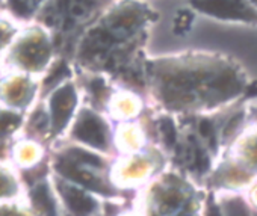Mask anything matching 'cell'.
Segmentation results:
<instances>
[{"label":"cell","instance_id":"obj_1","mask_svg":"<svg viewBox=\"0 0 257 216\" xmlns=\"http://www.w3.org/2000/svg\"><path fill=\"white\" fill-rule=\"evenodd\" d=\"M76 103L74 91L71 86L59 89L52 98V121L55 129H62L71 115L73 106Z\"/></svg>","mask_w":257,"mask_h":216},{"label":"cell","instance_id":"obj_2","mask_svg":"<svg viewBox=\"0 0 257 216\" xmlns=\"http://www.w3.org/2000/svg\"><path fill=\"white\" fill-rule=\"evenodd\" d=\"M76 136L82 139L83 142H88L94 147H104L106 144V135H104V126L101 121L92 115H88L83 118L77 127H76Z\"/></svg>","mask_w":257,"mask_h":216},{"label":"cell","instance_id":"obj_3","mask_svg":"<svg viewBox=\"0 0 257 216\" xmlns=\"http://www.w3.org/2000/svg\"><path fill=\"white\" fill-rule=\"evenodd\" d=\"M65 199H67V204L71 208V211H74L79 216L88 214L94 208V201L88 195H83L82 192L74 190V189L67 190Z\"/></svg>","mask_w":257,"mask_h":216},{"label":"cell","instance_id":"obj_4","mask_svg":"<svg viewBox=\"0 0 257 216\" xmlns=\"http://www.w3.org/2000/svg\"><path fill=\"white\" fill-rule=\"evenodd\" d=\"M59 171H61L64 175L70 177L71 180H74V181H77V183L86 186L88 189H92V190H103L101 186H100V183H98V180H97L95 177H92L89 172H85V171H80V169L74 168V166L70 165V163H62V165L59 166Z\"/></svg>","mask_w":257,"mask_h":216},{"label":"cell","instance_id":"obj_5","mask_svg":"<svg viewBox=\"0 0 257 216\" xmlns=\"http://www.w3.org/2000/svg\"><path fill=\"white\" fill-rule=\"evenodd\" d=\"M32 201L35 207L40 210L41 214L44 216H55V207L53 201L49 193V187L46 183H40L34 190H32Z\"/></svg>","mask_w":257,"mask_h":216},{"label":"cell","instance_id":"obj_6","mask_svg":"<svg viewBox=\"0 0 257 216\" xmlns=\"http://www.w3.org/2000/svg\"><path fill=\"white\" fill-rule=\"evenodd\" d=\"M161 129L164 132V136H165V141L168 145H173L174 141H176V129L173 126V123L170 120H164L161 123Z\"/></svg>","mask_w":257,"mask_h":216},{"label":"cell","instance_id":"obj_7","mask_svg":"<svg viewBox=\"0 0 257 216\" xmlns=\"http://www.w3.org/2000/svg\"><path fill=\"white\" fill-rule=\"evenodd\" d=\"M73 156H74L76 160H80V162H83V163L94 165V166H98V165H100L98 157H95V156H92V154H89V153H85V151H82V150H74V151H73Z\"/></svg>","mask_w":257,"mask_h":216},{"label":"cell","instance_id":"obj_8","mask_svg":"<svg viewBox=\"0 0 257 216\" xmlns=\"http://www.w3.org/2000/svg\"><path fill=\"white\" fill-rule=\"evenodd\" d=\"M191 19H192V16L188 14L186 11H185V13H180V14L177 16V19H176V29H177V31L186 29V28L189 26V23H191Z\"/></svg>","mask_w":257,"mask_h":216},{"label":"cell","instance_id":"obj_9","mask_svg":"<svg viewBox=\"0 0 257 216\" xmlns=\"http://www.w3.org/2000/svg\"><path fill=\"white\" fill-rule=\"evenodd\" d=\"M17 123V117L16 115H10V114H5L2 118H0V130H5L11 126H14Z\"/></svg>","mask_w":257,"mask_h":216},{"label":"cell","instance_id":"obj_10","mask_svg":"<svg viewBox=\"0 0 257 216\" xmlns=\"http://www.w3.org/2000/svg\"><path fill=\"white\" fill-rule=\"evenodd\" d=\"M195 163H197V168L200 171H204L209 166V160H207L206 154L203 151H200V150L197 151V160H195Z\"/></svg>","mask_w":257,"mask_h":216},{"label":"cell","instance_id":"obj_11","mask_svg":"<svg viewBox=\"0 0 257 216\" xmlns=\"http://www.w3.org/2000/svg\"><path fill=\"white\" fill-rule=\"evenodd\" d=\"M200 132H201V135H203V136L209 138V136L213 133L212 124H210L209 121H201V124H200Z\"/></svg>","mask_w":257,"mask_h":216},{"label":"cell","instance_id":"obj_12","mask_svg":"<svg viewBox=\"0 0 257 216\" xmlns=\"http://www.w3.org/2000/svg\"><path fill=\"white\" fill-rule=\"evenodd\" d=\"M248 94H249V95H254V94H257V83L251 85V88L248 89Z\"/></svg>","mask_w":257,"mask_h":216},{"label":"cell","instance_id":"obj_13","mask_svg":"<svg viewBox=\"0 0 257 216\" xmlns=\"http://www.w3.org/2000/svg\"><path fill=\"white\" fill-rule=\"evenodd\" d=\"M210 216H219V211H218V208L215 205L210 207Z\"/></svg>","mask_w":257,"mask_h":216}]
</instances>
